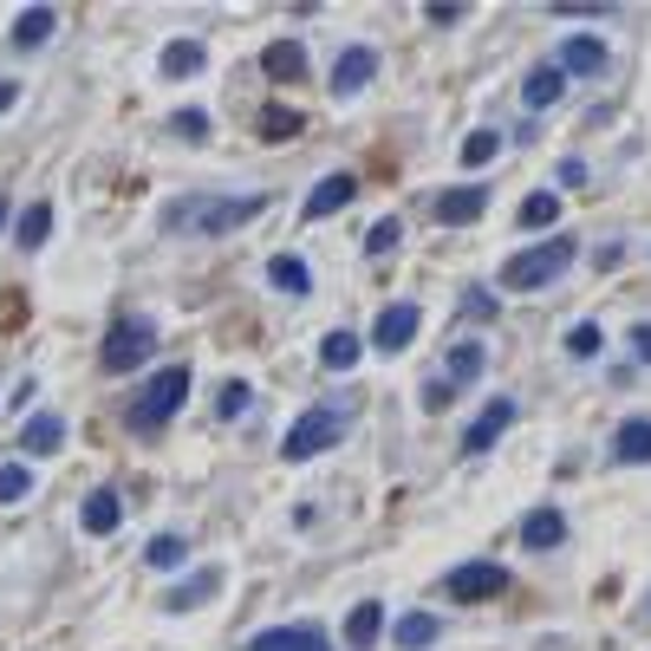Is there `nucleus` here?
Here are the masks:
<instances>
[{
    "instance_id": "nucleus-21",
    "label": "nucleus",
    "mask_w": 651,
    "mask_h": 651,
    "mask_svg": "<svg viewBox=\"0 0 651 651\" xmlns=\"http://www.w3.org/2000/svg\"><path fill=\"white\" fill-rule=\"evenodd\" d=\"M613 456L619 463H651V417H626L613 430Z\"/></svg>"
},
{
    "instance_id": "nucleus-44",
    "label": "nucleus",
    "mask_w": 651,
    "mask_h": 651,
    "mask_svg": "<svg viewBox=\"0 0 651 651\" xmlns=\"http://www.w3.org/2000/svg\"><path fill=\"white\" fill-rule=\"evenodd\" d=\"M646 619H651V606H646Z\"/></svg>"
},
{
    "instance_id": "nucleus-20",
    "label": "nucleus",
    "mask_w": 651,
    "mask_h": 651,
    "mask_svg": "<svg viewBox=\"0 0 651 651\" xmlns=\"http://www.w3.org/2000/svg\"><path fill=\"white\" fill-rule=\"evenodd\" d=\"M378 633H385V606H378V600H359L352 619H346V646L372 651V646H378Z\"/></svg>"
},
{
    "instance_id": "nucleus-30",
    "label": "nucleus",
    "mask_w": 651,
    "mask_h": 651,
    "mask_svg": "<svg viewBox=\"0 0 651 651\" xmlns=\"http://www.w3.org/2000/svg\"><path fill=\"white\" fill-rule=\"evenodd\" d=\"M46 235H52V209L33 202V209L20 215V235H13V241H20V248H46Z\"/></svg>"
},
{
    "instance_id": "nucleus-26",
    "label": "nucleus",
    "mask_w": 651,
    "mask_h": 651,
    "mask_svg": "<svg viewBox=\"0 0 651 651\" xmlns=\"http://www.w3.org/2000/svg\"><path fill=\"white\" fill-rule=\"evenodd\" d=\"M52 26H59V13H52V7H26V13L13 20V46H46V39H52Z\"/></svg>"
},
{
    "instance_id": "nucleus-29",
    "label": "nucleus",
    "mask_w": 651,
    "mask_h": 651,
    "mask_svg": "<svg viewBox=\"0 0 651 651\" xmlns=\"http://www.w3.org/2000/svg\"><path fill=\"white\" fill-rule=\"evenodd\" d=\"M561 222V196L554 189H535L528 202H522V228H554Z\"/></svg>"
},
{
    "instance_id": "nucleus-33",
    "label": "nucleus",
    "mask_w": 651,
    "mask_h": 651,
    "mask_svg": "<svg viewBox=\"0 0 651 651\" xmlns=\"http://www.w3.org/2000/svg\"><path fill=\"white\" fill-rule=\"evenodd\" d=\"M496 150H502V130H470V137H463V163H470V170H483Z\"/></svg>"
},
{
    "instance_id": "nucleus-11",
    "label": "nucleus",
    "mask_w": 651,
    "mask_h": 651,
    "mask_svg": "<svg viewBox=\"0 0 651 651\" xmlns=\"http://www.w3.org/2000/svg\"><path fill=\"white\" fill-rule=\"evenodd\" d=\"M509 424H515V398H489V404H483V417H476V424L463 430V450H470V456L496 450V437H502Z\"/></svg>"
},
{
    "instance_id": "nucleus-23",
    "label": "nucleus",
    "mask_w": 651,
    "mask_h": 651,
    "mask_svg": "<svg viewBox=\"0 0 651 651\" xmlns=\"http://www.w3.org/2000/svg\"><path fill=\"white\" fill-rule=\"evenodd\" d=\"M267 280H274L280 293H293V300L313 293V267H306L300 254H274V261H267Z\"/></svg>"
},
{
    "instance_id": "nucleus-19",
    "label": "nucleus",
    "mask_w": 651,
    "mask_h": 651,
    "mask_svg": "<svg viewBox=\"0 0 651 651\" xmlns=\"http://www.w3.org/2000/svg\"><path fill=\"white\" fill-rule=\"evenodd\" d=\"M443 639V619H430V613H404L398 626H391V646L398 651H430Z\"/></svg>"
},
{
    "instance_id": "nucleus-5",
    "label": "nucleus",
    "mask_w": 651,
    "mask_h": 651,
    "mask_svg": "<svg viewBox=\"0 0 651 651\" xmlns=\"http://www.w3.org/2000/svg\"><path fill=\"white\" fill-rule=\"evenodd\" d=\"M150 352H157V326H150V320H117L111 339L98 346V365H104V372H130V365H143Z\"/></svg>"
},
{
    "instance_id": "nucleus-43",
    "label": "nucleus",
    "mask_w": 651,
    "mask_h": 651,
    "mask_svg": "<svg viewBox=\"0 0 651 651\" xmlns=\"http://www.w3.org/2000/svg\"><path fill=\"white\" fill-rule=\"evenodd\" d=\"M0 228H7V202H0Z\"/></svg>"
},
{
    "instance_id": "nucleus-32",
    "label": "nucleus",
    "mask_w": 651,
    "mask_h": 651,
    "mask_svg": "<svg viewBox=\"0 0 651 651\" xmlns=\"http://www.w3.org/2000/svg\"><path fill=\"white\" fill-rule=\"evenodd\" d=\"M143 561H150V567H183V561H189V541H183V535H157V541L143 548Z\"/></svg>"
},
{
    "instance_id": "nucleus-35",
    "label": "nucleus",
    "mask_w": 651,
    "mask_h": 651,
    "mask_svg": "<svg viewBox=\"0 0 651 651\" xmlns=\"http://www.w3.org/2000/svg\"><path fill=\"white\" fill-rule=\"evenodd\" d=\"M600 346H606V333H600V326H593V320H580V326H574V333H567V352H574V359H593V352H600Z\"/></svg>"
},
{
    "instance_id": "nucleus-27",
    "label": "nucleus",
    "mask_w": 651,
    "mask_h": 651,
    "mask_svg": "<svg viewBox=\"0 0 651 651\" xmlns=\"http://www.w3.org/2000/svg\"><path fill=\"white\" fill-rule=\"evenodd\" d=\"M443 378H450L456 391H463V385H476V378H483V346H476V339H463V346L450 352V372H443Z\"/></svg>"
},
{
    "instance_id": "nucleus-8",
    "label": "nucleus",
    "mask_w": 651,
    "mask_h": 651,
    "mask_svg": "<svg viewBox=\"0 0 651 651\" xmlns=\"http://www.w3.org/2000/svg\"><path fill=\"white\" fill-rule=\"evenodd\" d=\"M372 78H378V52H372V46H346V52L333 59V98H359Z\"/></svg>"
},
{
    "instance_id": "nucleus-34",
    "label": "nucleus",
    "mask_w": 651,
    "mask_h": 651,
    "mask_svg": "<svg viewBox=\"0 0 651 651\" xmlns=\"http://www.w3.org/2000/svg\"><path fill=\"white\" fill-rule=\"evenodd\" d=\"M398 241H404V222H398V215H385V222L365 228V254H391Z\"/></svg>"
},
{
    "instance_id": "nucleus-37",
    "label": "nucleus",
    "mask_w": 651,
    "mask_h": 651,
    "mask_svg": "<svg viewBox=\"0 0 651 651\" xmlns=\"http://www.w3.org/2000/svg\"><path fill=\"white\" fill-rule=\"evenodd\" d=\"M170 130H176L183 143H202V137H209V111H176V117H170Z\"/></svg>"
},
{
    "instance_id": "nucleus-12",
    "label": "nucleus",
    "mask_w": 651,
    "mask_h": 651,
    "mask_svg": "<svg viewBox=\"0 0 651 651\" xmlns=\"http://www.w3.org/2000/svg\"><path fill=\"white\" fill-rule=\"evenodd\" d=\"M352 196H359V176H346V170L320 176V183H313V196H306V222H326V215H339Z\"/></svg>"
},
{
    "instance_id": "nucleus-2",
    "label": "nucleus",
    "mask_w": 651,
    "mask_h": 651,
    "mask_svg": "<svg viewBox=\"0 0 651 651\" xmlns=\"http://www.w3.org/2000/svg\"><path fill=\"white\" fill-rule=\"evenodd\" d=\"M567 267H574V235H554V241L522 248V254L502 267V287H515V293H541V287H554Z\"/></svg>"
},
{
    "instance_id": "nucleus-6",
    "label": "nucleus",
    "mask_w": 651,
    "mask_h": 651,
    "mask_svg": "<svg viewBox=\"0 0 651 651\" xmlns=\"http://www.w3.org/2000/svg\"><path fill=\"white\" fill-rule=\"evenodd\" d=\"M443 593H450V600H463V606H483V600L509 593V574H502L496 561H463V567L443 580Z\"/></svg>"
},
{
    "instance_id": "nucleus-36",
    "label": "nucleus",
    "mask_w": 651,
    "mask_h": 651,
    "mask_svg": "<svg viewBox=\"0 0 651 651\" xmlns=\"http://www.w3.org/2000/svg\"><path fill=\"white\" fill-rule=\"evenodd\" d=\"M248 404H254V391H248L241 378H228V385H222V398H215V411H222V417H248Z\"/></svg>"
},
{
    "instance_id": "nucleus-3",
    "label": "nucleus",
    "mask_w": 651,
    "mask_h": 651,
    "mask_svg": "<svg viewBox=\"0 0 651 651\" xmlns=\"http://www.w3.org/2000/svg\"><path fill=\"white\" fill-rule=\"evenodd\" d=\"M183 398H189V365H163V372H157V378L130 398V411H124V417H130V430H143V437H150V430H163V424L183 411Z\"/></svg>"
},
{
    "instance_id": "nucleus-10",
    "label": "nucleus",
    "mask_w": 651,
    "mask_h": 651,
    "mask_svg": "<svg viewBox=\"0 0 651 651\" xmlns=\"http://www.w3.org/2000/svg\"><path fill=\"white\" fill-rule=\"evenodd\" d=\"M483 209H489V189H483V183H456V189L437 196V222H443V228H470Z\"/></svg>"
},
{
    "instance_id": "nucleus-22",
    "label": "nucleus",
    "mask_w": 651,
    "mask_h": 651,
    "mask_svg": "<svg viewBox=\"0 0 651 651\" xmlns=\"http://www.w3.org/2000/svg\"><path fill=\"white\" fill-rule=\"evenodd\" d=\"M522 98H528V111H548V104H561V98H567V78H561L554 65H535V72H528V85H522Z\"/></svg>"
},
{
    "instance_id": "nucleus-41",
    "label": "nucleus",
    "mask_w": 651,
    "mask_h": 651,
    "mask_svg": "<svg viewBox=\"0 0 651 651\" xmlns=\"http://www.w3.org/2000/svg\"><path fill=\"white\" fill-rule=\"evenodd\" d=\"M626 339H633V359H639V365H651V320H639Z\"/></svg>"
},
{
    "instance_id": "nucleus-31",
    "label": "nucleus",
    "mask_w": 651,
    "mask_h": 651,
    "mask_svg": "<svg viewBox=\"0 0 651 651\" xmlns=\"http://www.w3.org/2000/svg\"><path fill=\"white\" fill-rule=\"evenodd\" d=\"M26 496H33V470L26 463H0V509H13Z\"/></svg>"
},
{
    "instance_id": "nucleus-17",
    "label": "nucleus",
    "mask_w": 651,
    "mask_h": 651,
    "mask_svg": "<svg viewBox=\"0 0 651 651\" xmlns=\"http://www.w3.org/2000/svg\"><path fill=\"white\" fill-rule=\"evenodd\" d=\"M261 72H267V78H280V85L306 78V46H300V39H274V46L261 52Z\"/></svg>"
},
{
    "instance_id": "nucleus-25",
    "label": "nucleus",
    "mask_w": 651,
    "mask_h": 651,
    "mask_svg": "<svg viewBox=\"0 0 651 651\" xmlns=\"http://www.w3.org/2000/svg\"><path fill=\"white\" fill-rule=\"evenodd\" d=\"M202 59H209L202 39H170V46H163V78H196Z\"/></svg>"
},
{
    "instance_id": "nucleus-18",
    "label": "nucleus",
    "mask_w": 651,
    "mask_h": 651,
    "mask_svg": "<svg viewBox=\"0 0 651 651\" xmlns=\"http://www.w3.org/2000/svg\"><path fill=\"white\" fill-rule=\"evenodd\" d=\"M78 522H85V535H111V528L124 522V496H117V489H91L85 509H78Z\"/></svg>"
},
{
    "instance_id": "nucleus-9",
    "label": "nucleus",
    "mask_w": 651,
    "mask_h": 651,
    "mask_svg": "<svg viewBox=\"0 0 651 651\" xmlns=\"http://www.w3.org/2000/svg\"><path fill=\"white\" fill-rule=\"evenodd\" d=\"M417 326H424V313H417L411 300H398V306H385V313H378L372 346H378V352H404V346L417 339Z\"/></svg>"
},
{
    "instance_id": "nucleus-13",
    "label": "nucleus",
    "mask_w": 651,
    "mask_h": 651,
    "mask_svg": "<svg viewBox=\"0 0 651 651\" xmlns=\"http://www.w3.org/2000/svg\"><path fill=\"white\" fill-rule=\"evenodd\" d=\"M248 651H333V639L320 626H267L248 639Z\"/></svg>"
},
{
    "instance_id": "nucleus-38",
    "label": "nucleus",
    "mask_w": 651,
    "mask_h": 651,
    "mask_svg": "<svg viewBox=\"0 0 651 651\" xmlns=\"http://www.w3.org/2000/svg\"><path fill=\"white\" fill-rule=\"evenodd\" d=\"M443 404H456V385H450V378L437 372V378L424 385V411H443Z\"/></svg>"
},
{
    "instance_id": "nucleus-14",
    "label": "nucleus",
    "mask_w": 651,
    "mask_h": 651,
    "mask_svg": "<svg viewBox=\"0 0 651 651\" xmlns=\"http://www.w3.org/2000/svg\"><path fill=\"white\" fill-rule=\"evenodd\" d=\"M20 443H26V456H59V450H65V417H59V411L26 417V424H20Z\"/></svg>"
},
{
    "instance_id": "nucleus-1",
    "label": "nucleus",
    "mask_w": 651,
    "mask_h": 651,
    "mask_svg": "<svg viewBox=\"0 0 651 651\" xmlns=\"http://www.w3.org/2000/svg\"><path fill=\"white\" fill-rule=\"evenodd\" d=\"M267 202L261 196H183V202H170L163 209V228H196V235H228V228H241V222H254Z\"/></svg>"
},
{
    "instance_id": "nucleus-16",
    "label": "nucleus",
    "mask_w": 651,
    "mask_h": 651,
    "mask_svg": "<svg viewBox=\"0 0 651 651\" xmlns=\"http://www.w3.org/2000/svg\"><path fill=\"white\" fill-rule=\"evenodd\" d=\"M215 593H222V567H202V574H189L183 587L163 593V613H189V606H202V600H215Z\"/></svg>"
},
{
    "instance_id": "nucleus-40",
    "label": "nucleus",
    "mask_w": 651,
    "mask_h": 651,
    "mask_svg": "<svg viewBox=\"0 0 651 651\" xmlns=\"http://www.w3.org/2000/svg\"><path fill=\"white\" fill-rule=\"evenodd\" d=\"M424 13H430V26H456V20H463V7H456V0H430Z\"/></svg>"
},
{
    "instance_id": "nucleus-4",
    "label": "nucleus",
    "mask_w": 651,
    "mask_h": 651,
    "mask_svg": "<svg viewBox=\"0 0 651 651\" xmlns=\"http://www.w3.org/2000/svg\"><path fill=\"white\" fill-rule=\"evenodd\" d=\"M339 430H346V417H339L333 404H313L306 417H293V424H287L280 456H287V463H306V456H320L326 443H339Z\"/></svg>"
},
{
    "instance_id": "nucleus-7",
    "label": "nucleus",
    "mask_w": 651,
    "mask_h": 651,
    "mask_svg": "<svg viewBox=\"0 0 651 651\" xmlns=\"http://www.w3.org/2000/svg\"><path fill=\"white\" fill-rule=\"evenodd\" d=\"M554 72H561V78H600V72H606V46H600L593 33H567Z\"/></svg>"
},
{
    "instance_id": "nucleus-24",
    "label": "nucleus",
    "mask_w": 651,
    "mask_h": 651,
    "mask_svg": "<svg viewBox=\"0 0 651 651\" xmlns=\"http://www.w3.org/2000/svg\"><path fill=\"white\" fill-rule=\"evenodd\" d=\"M359 352H365V346H359V333H346V326H333V333L320 339V365H326V372H352Z\"/></svg>"
},
{
    "instance_id": "nucleus-42",
    "label": "nucleus",
    "mask_w": 651,
    "mask_h": 651,
    "mask_svg": "<svg viewBox=\"0 0 651 651\" xmlns=\"http://www.w3.org/2000/svg\"><path fill=\"white\" fill-rule=\"evenodd\" d=\"M13 98H20V85H7V78H0V111H13Z\"/></svg>"
},
{
    "instance_id": "nucleus-39",
    "label": "nucleus",
    "mask_w": 651,
    "mask_h": 651,
    "mask_svg": "<svg viewBox=\"0 0 651 651\" xmlns=\"http://www.w3.org/2000/svg\"><path fill=\"white\" fill-rule=\"evenodd\" d=\"M463 313H470V320H496V293H483V287L463 293Z\"/></svg>"
},
{
    "instance_id": "nucleus-15",
    "label": "nucleus",
    "mask_w": 651,
    "mask_h": 651,
    "mask_svg": "<svg viewBox=\"0 0 651 651\" xmlns=\"http://www.w3.org/2000/svg\"><path fill=\"white\" fill-rule=\"evenodd\" d=\"M561 541H567V515H561V509H528V515H522V548L548 554V548H561Z\"/></svg>"
},
{
    "instance_id": "nucleus-28",
    "label": "nucleus",
    "mask_w": 651,
    "mask_h": 651,
    "mask_svg": "<svg viewBox=\"0 0 651 651\" xmlns=\"http://www.w3.org/2000/svg\"><path fill=\"white\" fill-rule=\"evenodd\" d=\"M300 130H306L300 111H287V104H267V111H261V137H274V143H287V137H300Z\"/></svg>"
}]
</instances>
